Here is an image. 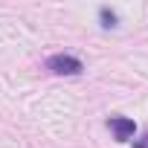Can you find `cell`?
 Listing matches in <instances>:
<instances>
[{"label":"cell","mask_w":148,"mask_h":148,"mask_svg":"<svg viewBox=\"0 0 148 148\" xmlns=\"http://www.w3.org/2000/svg\"><path fill=\"white\" fill-rule=\"evenodd\" d=\"M44 67H47L49 73H55V76H82V70H84L82 58L70 55V52H55V55H49V58L44 61Z\"/></svg>","instance_id":"6da1fadb"},{"label":"cell","mask_w":148,"mask_h":148,"mask_svg":"<svg viewBox=\"0 0 148 148\" xmlns=\"http://www.w3.org/2000/svg\"><path fill=\"white\" fill-rule=\"evenodd\" d=\"M108 128H110V134H113L116 142H128V139H134V134H136V125H134V119H128V116H110V119H108Z\"/></svg>","instance_id":"7a4b0ae2"},{"label":"cell","mask_w":148,"mask_h":148,"mask_svg":"<svg viewBox=\"0 0 148 148\" xmlns=\"http://www.w3.org/2000/svg\"><path fill=\"white\" fill-rule=\"evenodd\" d=\"M99 21H102L105 29H116V26H119V15H116L110 6H102V9H99Z\"/></svg>","instance_id":"3957f363"},{"label":"cell","mask_w":148,"mask_h":148,"mask_svg":"<svg viewBox=\"0 0 148 148\" xmlns=\"http://www.w3.org/2000/svg\"><path fill=\"white\" fill-rule=\"evenodd\" d=\"M134 148H148V131H145L139 139H134Z\"/></svg>","instance_id":"277c9868"}]
</instances>
